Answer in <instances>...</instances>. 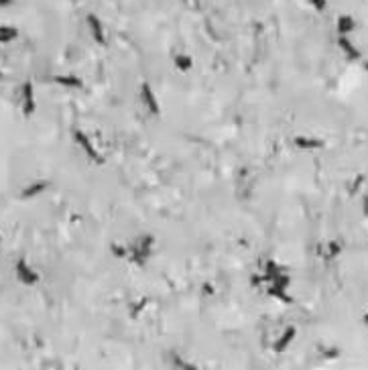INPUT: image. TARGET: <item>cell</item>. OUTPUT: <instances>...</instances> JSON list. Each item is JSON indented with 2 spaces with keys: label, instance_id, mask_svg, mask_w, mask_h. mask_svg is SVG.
I'll return each instance as SVG.
<instances>
[{
  "label": "cell",
  "instance_id": "9c48e42d",
  "mask_svg": "<svg viewBox=\"0 0 368 370\" xmlns=\"http://www.w3.org/2000/svg\"><path fill=\"white\" fill-rule=\"evenodd\" d=\"M364 319H366V323H368V315H366V317H364Z\"/></svg>",
  "mask_w": 368,
  "mask_h": 370
},
{
  "label": "cell",
  "instance_id": "52a82bcc",
  "mask_svg": "<svg viewBox=\"0 0 368 370\" xmlns=\"http://www.w3.org/2000/svg\"><path fill=\"white\" fill-rule=\"evenodd\" d=\"M297 145L299 147H319L321 143L319 141H313V139H297Z\"/></svg>",
  "mask_w": 368,
  "mask_h": 370
},
{
  "label": "cell",
  "instance_id": "6da1fadb",
  "mask_svg": "<svg viewBox=\"0 0 368 370\" xmlns=\"http://www.w3.org/2000/svg\"><path fill=\"white\" fill-rule=\"evenodd\" d=\"M17 271H19V279H21L23 283H29V285L37 283V275L27 267L25 261H19V263H17Z\"/></svg>",
  "mask_w": 368,
  "mask_h": 370
},
{
  "label": "cell",
  "instance_id": "7a4b0ae2",
  "mask_svg": "<svg viewBox=\"0 0 368 370\" xmlns=\"http://www.w3.org/2000/svg\"><path fill=\"white\" fill-rule=\"evenodd\" d=\"M340 47H342V51L348 55V59H358V57H360V51H358L346 37H340Z\"/></svg>",
  "mask_w": 368,
  "mask_h": 370
},
{
  "label": "cell",
  "instance_id": "30bf717a",
  "mask_svg": "<svg viewBox=\"0 0 368 370\" xmlns=\"http://www.w3.org/2000/svg\"><path fill=\"white\" fill-rule=\"evenodd\" d=\"M366 69H368V63H366Z\"/></svg>",
  "mask_w": 368,
  "mask_h": 370
},
{
  "label": "cell",
  "instance_id": "5b68a950",
  "mask_svg": "<svg viewBox=\"0 0 368 370\" xmlns=\"http://www.w3.org/2000/svg\"><path fill=\"white\" fill-rule=\"evenodd\" d=\"M293 336H295V327H289V330H287V334H285V336H281V340H279V344H277V352H281V350H283V348H285V346L293 340Z\"/></svg>",
  "mask_w": 368,
  "mask_h": 370
},
{
  "label": "cell",
  "instance_id": "8992f818",
  "mask_svg": "<svg viewBox=\"0 0 368 370\" xmlns=\"http://www.w3.org/2000/svg\"><path fill=\"white\" fill-rule=\"evenodd\" d=\"M17 37V31L13 27H0V41H11Z\"/></svg>",
  "mask_w": 368,
  "mask_h": 370
},
{
  "label": "cell",
  "instance_id": "ba28073f",
  "mask_svg": "<svg viewBox=\"0 0 368 370\" xmlns=\"http://www.w3.org/2000/svg\"><path fill=\"white\" fill-rule=\"evenodd\" d=\"M338 253H340V244H336V242H334V244H330V255H332V257H336Z\"/></svg>",
  "mask_w": 368,
  "mask_h": 370
},
{
  "label": "cell",
  "instance_id": "277c9868",
  "mask_svg": "<svg viewBox=\"0 0 368 370\" xmlns=\"http://www.w3.org/2000/svg\"><path fill=\"white\" fill-rule=\"evenodd\" d=\"M352 29H354V19H352V17L344 15V17H340V19H338V31H340L342 35L350 33Z\"/></svg>",
  "mask_w": 368,
  "mask_h": 370
},
{
  "label": "cell",
  "instance_id": "3957f363",
  "mask_svg": "<svg viewBox=\"0 0 368 370\" xmlns=\"http://www.w3.org/2000/svg\"><path fill=\"white\" fill-rule=\"evenodd\" d=\"M23 98H25V112L27 114H31L33 112V108H35V102H33V88H31V84H27L25 86V90H23Z\"/></svg>",
  "mask_w": 368,
  "mask_h": 370
}]
</instances>
